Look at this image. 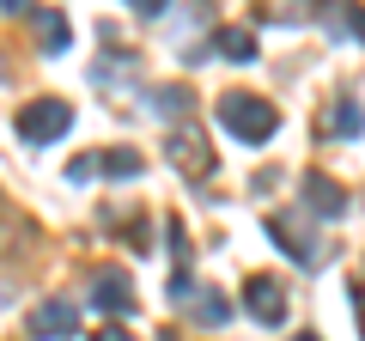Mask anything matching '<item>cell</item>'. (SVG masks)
<instances>
[{"label":"cell","instance_id":"1","mask_svg":"<svg viewBox=\"0 0 365 341\" xmlns=\"http://www.w3.org/2000/svg\"><path fill=\"white\" fill-rule=\"evenodd\" d=\"M220 122L237 134V141H250V146H262L274 134V110L262 104V98H237V92L220 98Z\"/></svg>","mask_w":365,"mask_h":341},{"label":"cell","instance_id":"2","mask_svg":"<svg viewBox=\"0 0 365 341\" xmlns=\"http://www.w3.org/2000/svg\"><path fill=\"white\" fill-rule=\"evenodd\" d=\"M73 128V110L61 104V98H37V104L25 110V116H19V134H25V141H55V134H67Z\"/></svg>","mask_w":365,"mask_h":341},{"label":"cell","instance_id":"3","mask_svg":"<svg viewBox=\"0 0 365 341\" xmlns=\"http://www.w3.org/2000/svg\"><path fill=\"white\" fill-rule=\"evenodd\" d=\"M244 299H250V317H256V323H280V317H287V305H280V287H274L268 275H256L244 287Z\"/></svg>","mask_w":365,"mask_h":341},{"label":"cell","instance_id":"4","mask_svg":"<svg viewBox=\"0 0 365 341\" xmlns=\"http://www.w3.org/2000/svg\"><path fill=\"white\" fill-rule=\"evenodd\" d=\"M98 305H104L110 317H128L134 311V287H128L122 268H104V275H98Z\"/></svg>","mask_w":365,"mask_h":341},{"label":"cell","instance_id":"5","mask_svg":"<svg viewBox=\"0 0 365 341\" xmlns=\"http://www.w3.org/2000/svg\"><path fill=\"white\" fill-rule=\"evenodd\" d=\"M304 195H311V213H323V220H335V213L347 208V195H341V189L329 183V177H317V170L304 177Z\"/></svg>","mask_w":365,"mask_h":341},{"label":"cell","instance_id":"6","mask_svg":"<svg viewBox=\"0 0 365 341\" xmlns=\"http://www.w3.org/2000/svg\"><path fill=\"white\" fill-rule=\"evenodd\" d=\"M73 305H43L37 317H31V329H37V335H49V341H61V335H73Z\"/></svg>","mask_w":365,"mask_h":341},{"label":"cell","instance_id":"7","mask_svg":"<svg viewBox=\"0 0 365 341\" xmlns=\"http://www.w3.org/2000/svg\"><path fill=\"white\" fill-rule=\"evenodd\" d=\"M213 49H220L225 61H256V37H250V31H220Z\"/></svg>","mask_w":365,"mask_h":341},{"label":"cell","instance_id":"8","mask_svg":"<svg viewBox=\"0 0 365 341\" xmlns=\"http://www.w3.org/2000/svg\"><path fill=\"white\" fill-rule=\"evenodd\" d=\"M98 170H110V177H134V170H140V158H134L128 146H116L110 158H98Z\"/></svg>","mask_w":365,"mask_h":341},{"label":"cell","instance_id":"9","mask_svg":"<svg viewBox=\"0 0 365 341\" xmlns=\"http://www.w3.org/2000/svg\"><path fill=\"white\" fill-rule=\"evenodd\" d=\"M182 104H189V92H182V86H158V92H153V110H158V116H177Z\"/></svg>","mask_w":365,"mask_h":341},{"label":"cell","instance_id":"10","mask_svg":"<svg viewBox=\"0 0 365 341\" xmlns=\"http://www.w3.org/2000/svg\"><path fill=\"white\" fill-rule=\"evenodd\" d=\"M329 128H335V134H359V128H365L359 104H335V116H329Z\"/></svg>","mask_w":365,"mask_h":341},{"label":"cell","instance_id":"11","mask_svg":"<svg viewBox=\"0 0 365 341\" xmlns=\"http://www.w3.org/2000/svg\"><path fill=\"white\" fill-rule=\"evenodd\" d=\"M225 317H232V311L220 305V292H201V323H225Z\"/></svg>","mask_w":365,"mask_h":341},{"label":"cell","instance_id":"12","mask_svg":"<svg viewBox=\"0 0 365 341\" xmlns=\"http://www.w3.org/2000/svg\"><path fill=\"white\" fill-rule=\"evenodd\" d=\"M134 6H140V13H165V0H134Z\"/></svg>","mask_w":365,"mask_h":341},{"label":"cell","instance_id":"13","mask_svg":"<svg viewBox=\"0 0 365 341\" xmlns=\"http://www.w3.org/2000/svg\"><path fill=\"white\" fill-rule=\"evenodd\" d=\"M98 341H128V335H122V329H104V335H98Z\"/></svg>","mask_w":365,"mask_h":341},{"label":"cell","instance_id":"14","mask_svg":"<svg viewBox=\"0 0 365 341\" xmlns=\"http://www.w3.org/2000/svg\"><path fill=\"white\" fill-rule=\"evenodd\" d=\"M19 6H25V0H0V13H19Z\"/></svg>","mask_w":365,"mask_h":341},{"label":"cell","instance_id":"15","mask_svg":"<svg viewBox=\"0 0 365 341\" xmlns=\"http://www.w3.org/2000/svg\"><path fill=\"white\" fill-rule=\"evenodd\" d=\"M299 341H317V335H299Z\"/></svg>","mask_w":365,"mask_h":341}]
</instances>
